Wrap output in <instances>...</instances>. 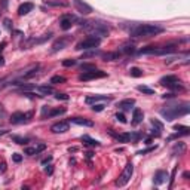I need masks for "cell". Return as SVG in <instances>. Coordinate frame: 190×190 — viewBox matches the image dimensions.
<instances>
[{
	"mask_svg": "<svg viewBox=\"0 0 190 190\" xmlns=\"http://www.w3.org/2000/svg\"><path fill=\"white\" fill-rule=\"evenodd\" d=\"M31 116H33L31 111H28V113L17 111V113H14V114L11 116V122H12V123H24V122H28V119H30Z\"/></svg>",
	"mask_w": 190,
	"mask_h": 190,
	"instance_id": "9c48e42d",
	"label": "cell"
},
{
	"mask_svg": "<svg viewBox=\"0 0 190 190\" xmlns=\"http://www.w3.org/2000/svg\"><path fill=\"white\" fill-rule=\"evenodd\" d=\"M172 52H175L174 46H159V48L149 46V48H143L140 51V53H144V55H166V53H172Z\"/></svg>",
	"mask_w": 190,
	"mask_h": 190,
	"instance_id": "5b68a950",
	"label": "cell"
},
{
	"mask_svg": "<svg viewBox=\"0 0 190 190\" xmlns=\"http://www.w3.org/2000/svg\"><path fill=\"white\" fill-rule=\"evenodd\" d=\"M12 140L15 141V143H18V144H27L28 143V138H21V137H12Z\"/></svg>",
	"mask_w": 190,
	"mask_h": 190,
	"instance_id": "1f68e13d",
	"label": "cell"
},
{
	"mask_svg": "<svg viewBox=\"0 0 190 190\" xmlns=\"http://www.w3.org/2000/svg\"><path fill=\"white\" fill-rule=\"evenodd\" d=\"M144 119V114H143V110H140V108H134V111H132V123L134 125H138L141 123Z\"/></svg>",
	"mask_w": 190,
	"mask_h": 190,
	"instance_id": "e0dca14e",
	"label": "cell"
},
{
	"mask_svg": "<svg viewBox=\"0 0 190 190\" xmlns=\"http://www.w3.org/2000/svg\"><path fill=\"white\" fill-rule=\"evenodd\" d=\"M137 89H138L140 92H143V94H147V95H153V94H155V91H153V89H150V88L144 86V85H140Z\"/></svg>",
	"mask_w": 190,
	"mask_h": 190,
	"instance_id": "4316f807",
	"label": "cell"
},
{
	"mask_svg": "<svg viewBox=\"0 0 190 190\" xmlns=\"http://www.w3.org/2000/svg\"><path fill=\"white\" fill-rule=\"evenodd\" d=\"M45 147H46L45 144H39V146H37L36 149H37V152H42V150H45Z\"/></svg>",
	"mask_w": 190,
	"mask_h": 190,
	"instance_id": "f6af8a7d",
	"label": "cell"
},
{
	"mask_svg": "<svg viewBox=\"0 0 190 190\" xmlns=\"http://www.w3.org/2000/svg\"><path fill=\"white\" fill-rule=\"evenodd\" d=\"M111 98L107 97V95H92V97H86V104H94L97 101H110Z\"/></svg>",
	"mask_w": 190,
	"mask_h": 190,
	"instance_id": "9a60e30c",
	"label": "cell"
},
{
	"mask_svg": "<svg viewBox=\"0 0 190 190\" xmlns=\"http://www.w3.org/2000/svg\"><path fill=\"white\" fill-rule=\"evenodd\" d=\"M74 21H77L74 15H64V17L60 19V25H61L63 30H70Z\"/></svg>",
	"mask_w": 190,
	"mask_h": 190,
	"instance_id": "8fae6325",
	"label": "cell"
},
{
	"mask_svg": "<svg viewBox=\"0 0 190 190\" xmlns=\"http://www.w3.org/2000/svg\"><path fill=\"white\" fill-rule=\"evenodd\" d=\"M3 64H5V58H3V56H2V55H0V67H2V66H3Z\"/></svg>",
	"mask_w": 190,
	"mask_h": 190,
	"instance_id": "c3c4849f",
	"label": "cell"
},
{
	"mask_svg": "<svg viewBox=\"0 0 190 190\" xmlns=\"http://www.w3.org/2000/svg\"><path fill=\"white\" fill-rule=\"evenodd\" d=\"M6 171V165L5 163H0V174H3Z\"/></svg>",
	"mask_w": 190,
	"mask_h": 190,
	"instance_id": "bcb514c9",
	"label": "cell"
},
{
	"mask_svg": "<svg viewBox=\"0 0 190 190\" xmlns=\"http://www.w3.org/2000/svg\"><path fill=\"white\" fill-rule=\"evenodd\" d=\"M64 113H66V108L63 107V108H56V110H52V111H49V114H48V116L53 118V116H60V114H64Z\"/></svg>",
	"mask_w": 190,
	"mask_h": 190,
	"instance_id": "83f0119b",
	"label": "cell"
},
{
	"mask_svg": "<svg viewBox=\"0 0 190 190\" xmlns=\"http://www.w3.org/2000/svg\"><path fill=\"white\" fill-rule=\"evenodd\" d=\"M55 98H56V100H64V101H67V100H69V95H66V94H60V92H58V94L55 95Z\"/></svg>",
	"mask_w": 190,
	"mask_h": 190,
	"instance_id": "d590c367",
	"label": "cell"
},
{
	"mask_svg": "<svg viewBox=\"0 0 190 190\" xmlns=\"http://www.w3.org/2000/svg\"><path fill=\"white\" fill-rule=\"evenodd\" d=\"M121 52H123V53H134L135 52V48L131 45H126V46H123V48H121Z\"/></svg>",
	"mask_w": 190,
	"mask_h": 190,
	"instance_id": "f546056e",
	"label": "cell"
},
{
	"mask_svg": "<svg viewBox=\"0 0 190 190\" xmlns=\"http://www.w3.org/2000/svg\"><path fill=\"white\" fill-rule=\"evenodd\" d=\"M82 141H86L85 144H88V146H92V147H98L101 143L100 141H97V140H92L91 137H88V135H83L82 137Z\"/></svg>",
	"mask_w": 190,
	"mask_h": 190,
	"instance_id": "cb8c5ba5",
	"label": "cell"
},
{
	"mask_svg": "<svg viewBox=\"0 0 190 190\" xmlns=\"http://www.w3.org/2000/svg\"><path fill=\"white\" fill-rule=\"evenodd\" d=\"M63 66H64V67H71V66H76V60H64V61H63Z\"/></svg>",
	"mask_w": 190,
	"mask_h": 190,
	"instance_id": "d6a6232c",
	"label": "cell"
},
{
	"mask_svg": "<svg viewBox=\"0 0 190 190\" xmlns=\"http://www.w3.org/2000/svg\"><path fill=\"white\" fill-rule=\"evenodd\" d=\"M45 172H46V174H49V175H51V174L53 172V169H52V166H51V165H49V166H48V168L45 169Z\"/></svg>",
	"mask_w": 190,
	"mask_h": 190,
	"instance_id": "7dc6e473",
	"label": "cell"
},
{
	"mask_svg": "<svg viewBox=\"0 0 190 190\" xmlns=\"http://www.w3.org/2000/svg\"><path fill=\"white\" fill-rule=\"evenodd\" d=\"M132 174H134V165H132L131 162H128V163H126V166L123 168L122 174L119 175V178L116 180V186L123 187L125 184H128V183H129V180H131V177H132Z\"/></svg>",
	"mask_w": 190,
	"mask_h": 190,
	"instance_id": "52a82bcc",
	"label": "cell"
},
{
	"mask_svg": "<svg viewBox=\"0 0 190 190\" xmlns=\"http://www.w3.org/2000/svg\"><path fill=\"white\" fill-rule=\"evenodd\" d=\"M73 3H74L77 12H80L82 15H88V14L92 12V8H91L88 3H85L83 0H73Z\"/></svg>",
	"mask_w": 190,
	"mask_h": 190,
	"instance_id": "30bf717a",
	"label": "cell"
},
{
	"mask_svg": "<svg viewBox=\"0 0 190 190\" xmlns=\"http://www.w3.org/2000/svg\"><path fill=\"white\" fill-rule=\"evenodd\" d=\"M134 104H135L134 100H123L121 103H118V107L122 108V110H131V107H132Z\"/></svg>",
	"mask_w": 190,
	"mask_h": 190,
	"instance_id": "d6986e66",
	"label": "cell"
},
{
	"mask_svg": "<svg viewBox=\"0 0 190 190\" xmlns=\"http://www.w3.org/2000/svg\"><path fill=\"white\" fill-rule=\"evenodd\" d=\"M5 27H6L8 30H11V28H12V25H11V21H9V19H5Z\"/></svg>",
	"mask_w": 190,
	"mask_h": 190,
	"instance_id": "60d3db41",
	"label": "cell"
},
{
	"mask_svg": "<svg viewBox=\"0 0 190 190\" xmlns=\"http://www.w3.org/2000/svg\"><path fill=\"white\" fill-rule=\"evenodd\" d=\"M175 172H177V168H174V169H172V175H171V183H169V189H172L174 180H175Z\"/></svg>",
	"mask_w": 190,
	"mask_h": 190,
	"instance_id": "ab89813d",
	"label": "cell"
},
{
	"mask_svg": "<svg viewBox=\"0 0 190 190\" xmlns=\"http://www.w3.org/2000/svg\"><path fill=\"white\" fill-rule=\"evenodd\" d=\"M51 131L53 134H63L69 131V122H58L51 126Z\"/></svg>",
	"mask_w": 190,
	"mask_h": 190,
	"instance_id": "4fadbf2b",
	"label": "cell"
},
{
	"mask_svg": "<svg viewBox=\"0 0 190 190\" xmlns=\"http://www.w3.org/2000/svg\"><path fill=\"white\" fill-rule=\"evenodd\" d=\"M92 110H94V111H103L104 104H94V105H92Z\"/></svg>",
	"mask_w": 190,
	"mask_h": 190,
	"instance_id": "e575fe53",
	"label": "cell"
},
{
	"mask_svg": "<svg viewBox=\"0 0 190 190\" xmlns=\"http://www.w3.org/2000/svg\"><path fill=\"white\" fill-rule=\"evenodd\" d=\"M186 152V144L184 143H178V144H175L172 147V153L175 155V153H178V155H183Z\"/></svg>",
	"mask_w": 190,
	"mask_h": 190,
	"instance_id": "7402d4cb",
	"label": "cell"
},
{
	"mask_svg": "<svg viewBox=\"0 0 190 190\" xmlns=\"http://www.w3.org/2000/svg\"><path fill=\"white\" fill-rule=\"evenodd\" d=\"M24 153L28 155V156H33V155H37L39 152H37L36 147H25V149H24Z\"/></svg>",
	"mask_w": 190,
	"mask_h": 190,
	"instance_id": "4dcf8cb0",
	"label": "cell"
},
{
	"mask_svg": "<svg viewBox=\"0 0 190 190\" xmlns=\"http://www.w3.org/2000/svg\"><path fill=\"white\" fill-rule=\"evenodd\" d=\"M69 43H70V37H60L52 45V52H58V51H61V49H64Z\"/></svg>",
	"mask_w": 190,
	"mask_h": 190,
	"instance_id": "7c38bea8",
	"label": "cell"
},
{
	"mask_svg": "<svg viewBox=\"0 0 190 190\" xmlns=\"http://www.w3.org/2000/svg\"><path fill=\"white\" fill-rule=\"evenodd\" d=\"M71 123H76V125H80V126H94V122L89 121V119H83V118H71L70 119Z\"/></svg>",
	"mask_w": 190,
	"mask_h": 190,
	"instance_id": "2e32d148",
	"label": "cell"
},
{
	"mask_svg": "<svg viewBox=\"0 0 190 190\" xmlns=\"http://www.w3.org/2000/svg\"><path fill=\"white\" fill-rule=\"evenodd\" d=\"M166 178H168V174L165 172V171H157L155 174V184H162V183H165L166 181Z\"/></svg>",
	"mask_w": 190,
	"mask_h": 190,
	"instance_id": "ac0fdd59",
	"label": "cell"
},
{
	"mask_svg": "<svg viewBox=\"0 0 190 190\" xmlns=\"http://www.w3.org/2000/svg\"><path fill=\"white\" fill-rule=\"evenodd\" d=\"M104 61H114V60H119V52H107L103 55Z\"/></svg>",
	"mask_w": 190,
	"mask_h": 190,
	"instance_id": "603a6c76",
	"label": "cell"
},
{
	"mask_svg": "<svg viewBox=\"0 0 190 190\" xmlns=\"http://www.w3.org/2000/svg\"><path fill=\"white\" fill-rule=\"evenodd\" d=\"M162 31H163V28L157 27L155 24H140L131 30V34L135 37H152V36L160 34Z\"/></svg>",
	"mask_w": 190,
	"mask_h": 190,
	"instance_id": "7a4b0ae2",
	"label": "cell"
},
{
	"mask_svg": "<svg viewBox=\"0 0 190 190\" xmlns=\"http://www.w3.org/2000/svg\"><path fill=\"white\" fill-rule=\"evenodd\" d=\"M63 82H66V77H63V76H53V77L51 79V83H52V85L63 83Z\"/></svg>",
	"mask_w": 190,
	"mask_h": 190,
	"instance_id": "f1b7e54d",
	"label": "cell"
},
{
	"mask_svg": "<svg viewBox=\"0 0 190 190\" xmlns=\"http://www.w3.org/2000/svg\"><path fill=\"white\" fill-rule=\"evenodd\" d=\"M107 73L105 71H101V70H89V71H83L80 76H79V80L82 82H88V80H94V79H101V77H105Z\"/></svg>",
	"mask_w": 190,
	"mask_h": 190,
	"instance_id": "ba28073f",
	"label": "cell"
},
{
	"mask_svg": "<svg viewBox=\"0 0 190 190\" xmlns=\"http://www.w3.org/2000/svg\"><path fill=\"white\" fill-rule=\"evenodd\" d=\"M33 3H30V2H27V3H22L19 8H18V15H21V17H24V15H27V14H30L31 11H33Z\"/></svg>",
	"mask_w": 190,
	"mask_h": 190,
	"instance_id": "5bb4252c",
	"label": "cell"
},
{
	"mask_svg": "<svg viewBox=\"0 0 190 190\" xmlns=\"http://www.w3.org/2000/svg\"><path fill=\"white\" fill-rule=\"evenodd\" d=\"M12 159H14V162H17V163H19L21 160H22V156L18 155V153H15V155L12 156Z\"/></svg>",
	"mask_w": 190,
	"mask_h": 190,
	"instance_id": "f35d334b",
	"label": "cell"
},
{
	"mask_svg": "<svg viewBox=\"0 0 190 190\" xmlns=\"http://www.w3.org/2000/svg\"><path fill=\"white\" fill-rule=\"evenodd\" d=\"M116 119L121 122V123H126V118L123 116V113H118V114H116Z\"/></svg>",
	"mask_w": 190,
	"mask_h": 190,
	"instance_id": "8d00e7d4",
	"label": "cell"
},
{
	"mask_svg": "<svg viewBox=\"0 0 190 190\" xmlns=\"http://www.w3.org/2000/svg\"><path fill=\"white\" fill-rule=\"evenodd\" d=\"M175 131H178V134L177 135H189L190 134V128L189 126H181V125H175V128H174Z\"/></svg>",
	"mask_w": 190,
	"mask_h": 190,
	"instance_id": "44dd1931",
	"label": "cell"
},
{
	"mask_svg": "<svg viewBox=\"0 0 190 190\" xmlns=\"http://www.w3.org/2000/svg\"><path fill=\"white\" fill-rule=\"evenodd\" d=\"M80 25L85 27L88 31L94 33L95 36H107L108 34V27L105 22L101 21H80Z\"/></svg>",
	"mask_w": 190,
	"mask_h": 190,
	"instance_id": "3957f363",
	"label": "cell"
},
{
	"mask_svg": "<svg viewBox=\"0 0 190 190\" xmlns=\"http://www.w3.org/2000/svg\"><path fill=\"white\" fill-rule=\"evenodd\" d=\"M51 160H52V156H48L46 159H43V160H42V163H43V165H46V163H48V162H51Z\"/></svg>",
	"mask_w": 190,
	"mask_h": 190,
	"instance_id": "ee69618b",
	"label": "cell"
},
{
	"mask_svg": "<svg viewBox=\"0 0 190 190\" xmlns=\"http://www.w3.org/2000/svg\"><path fill=\"white\" fill-rule=\"evenodd\" d=\"M156 149V146L155 147H149V149H146V150H141V152H138V155H146V153H150V152H153Z\"/></svg>",
	"mask_w": 190,
	"mask_h": 190,
	"instance_id": "74e56055",
	"label": "cell"
},
{
	"mask_svg": "<svg viewBox=\"0 0 190 190\" xmlns=\"http://www.w3.org/2000/svg\"><path fill=\"white\" fill-rule=\"evenodd\" d=\"M5 46H6V43H5V42H3V43H0V52L5 49Z\"/></svg>",
	"mask_w": 190,
	"mask_h": 190,
	"instance_id": "681fc988",
	"label": "cell"
},
{
	"mask_svg": "<svg viewBox=\"0 0 190 190\" xmlns=\"http://www.w3.org/2000/svg\"><path fill=\"white\" fill-rule=\"evenodd\" d=\"M101 43V39L98 36H89L86 39H83L82 42H79L76 45V49L77 51H88V49H95L98 48Z\"/></svg>",
	"mask_w": 190,
	"mask_h": 190,
	"instance_id": "277c9868",
	"label": "cell"
},
{
	"mask_svg": "<svg viewBox=\"0 0 190 190\" xmlns=\"http://www.w3.org/2000/svg\"><path fill=\"white\" fill-rule=\"evenodd\" d=\"M129 74L132 77H141L143 76V70L138 69V67H132V69L129 70Z\"/></svg>",
	"mask_w": 190,
	"mask_h": 190,
	"instance_id": "484cf974",
	"label": "cell"
},
{
	"mask_svg": "<svg viewBox=\"0 0 190 190\" xmlns=\"http://www.w3.org/2000/svg\"><path fill=\"white\" fill-rule=\"evenodd\" d=\"M160 85L169 88V89H172V91H183V89H184L183 85H181V82H180V79H178L177 76H172V74L162 77V79H160Z\"/></svg>",
	"mask_w": 190,
	"mask_h": 190,
	"instance_id": "8992f818",
	"label": "cell"
},
{
	"mask_svg": "<svg viewBox=\"0 0 190 190\" xmlns=\"http://www.w3.org/2000/svg\"><path fill=\"white\" fill-rule=\"evenodd\" d=\"M0 5H2L3 9H6L8 8V0H0Z\"/></svg>",
	"mask_w": 190,
	"mask_h": 190,
	"instance_id": "b9f144b4",
	"label": "cell"
},
{
	"mask_svg": "<svg viewBox=\"0 0 190 190\" xmlns=\"http://www.w3.org/2000/svg\"><path fill=\"white\" fill-rule=\"evenodd\" d=\"M34 91H39V92L42 94V97H43V95H49V94H52V92H53V89H52L51 86H48V85H42V86H37Z\"/></svg>",
	"mask_w": 190,
	"mask_h": 190,
	"instance_id": "ffe728a7",
	"label": "cell"
},
{
	"mask_svg": "<svg viewBox=\"0 0 190 190\" xmlns=\"http://www.w3.org/2000/svg\"><path fill=\"white\" fill-rule=\"evenodd\" d=\"M189 111H190L189 103H184V104H181V105H168L166 108H162V110H160V114L168 122H171V121H174L175 118H178V116L187 114Z\"/></svg>",
	"mask_w": 190,
	"mask_h": 190,
	"instance_id": "6da1fadb",
	"label": "cell"
},
{
	"mask_svg": "<svg viewBox=\"0 0 190 190\" xmlns=\"http://www.w3.org/2000/svg\"><path fill=\"white\" fill-rule=\"evenodd\" d=\"M0 116H2V118H5V116H6V111H5V108H3V105H2V104H0Z\"/></svg>",
	"mask_w": 190,
	"mask_h": 190,
	"instance_id": "7bdbcfd3",
	"label": "cell"
},
{
	"mask_svg": "<svg viewBox=\"0 0 190 190\" xmlns=\"http://www.w3.org/2000/svg\"><path fill=\"white\" fill-rule=\"evenodd\" d=\"M80 69L83 70V71H89V70L95 69V66H92V64H82V66H80Z\"/></svg>",
	"mask_w": 190,
	"mask_h": 190,
	"instance_id": "836d02e7",
	"label": "cell"
},
{
	"mask_svg": "<svg viewBox=\"0 0 190 190\" xmlns=\"http://www.w3.org/2000/svg\"><path fill=\"white\" fill-rule=\"evenodd\" d=\"M48 6H63V8H66L69 3H66V2H61V0H46L45 2Z\"/></svg>",
	"mask_w": 190,
	"mask_h": 190,
	"instance_id": "d4e9b609",
	"label": "cell"
}]
</instances>
